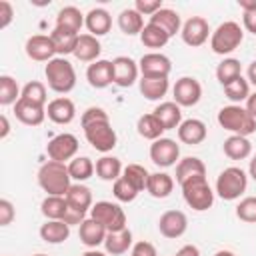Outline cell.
<instances>
[{
	"mask_svg": "<svg viewBox=\"0 0 256 256\" xmlns=\"http://www.w3.org/2000/svg\"><path fill=\"white\" fill-rule=\"evenodd\" d=\"M176 256H200V250H198L194 244H184V246L176 252Z\"/></svg>",
	"mask_w": 256,
	"mask_h": 256,
	"instance_id": "obj_53",
	"label": "cell"
},
{
	"mask_svg": "<svg viewBox=\"0 0 256 256\" xmlns=\"http://www.w3.org/2000/svg\"><path fill=\"white\" fill-rule=\"evenodd\" d=\"M214 256H236L234 252H230V250H218Z\"/></svg>",
	"mask_w": 256,
	"mask_h": 256,
	"instance_id": "obj_59",
	"label": "cell"
},
{
	"mask_svg": "<svg viewBox=\"0 0 256 256\" xmlns=\"http://www.w3.org/2000/svg\"><path fill=\"white\" fill-rule=\"evenodd\" d=\"M0 126H2V128H0V138L4 140V138L10 134V122H8L6 114H2V116H0Z\"/></svg>",
	"mask_w": 256,
	"mask_h": 256,
	"instance_id": "obj_55",
	"label": "cell"
},
{
	"mask_svg": "<svg viewBox=\"0 0 256 256\" xmlns=\"http://www.w3.org/2000/svg\"><path fill=\"white\" fill-rule=\"evenodd\" d=\"M78 36L76 32H70V30H64V28H56L50 32V38L54 42V48H56V54L58 56H64L66 54H74V48H76V42H78Z\"/></svg>",
	"mask_w": 256,
	"mask_h": 256,
	"instance_id": "obj_35",
	"label": "cell"
},
{
	"mask_svg": "<svg viewBox=\"0 0 256 256\" xmlns=\"http://www.w3.org/2000/svg\"><path fill=\"white\" fill-rule=\"evenodd\" d=\"M172 96H174V102L180 106V108H190V106H196L202 98V86L196 78L192 76H182L176 80L174 88H172Z\"/></svg>",
	"mask_w": 256,
	"mask_h": 256,
	"instance_id": "obj_10",
	"label": "cell"
},
{
	"mask_svg": "<svg viewBox=\"0 0 256 256\" xmlns=\"http://www.w3.org/2000/svg\"><path fill=\"white\" fill-rule=\"evenodd\" d=\"M242 40H244L242 26L234 20H226L210 34V48H212L214 54L226 56V54L234 52L242 44Z\"/></svg>",
	"mask_w": 256,
	"mask_h": 256,
	"instance_id": "obj_5",
	"label": "cell"
},
{
	"mask_svg": "<svg viewBox=\"0 0 256 256\" xmlns=\"http://www.w3.org/2000/svg\"><path fill=\"white\" fill-rule=\"evenodd\" d=\"M80 124H82V130H84V136H86L88 144L94 150L106 154L116 146L118 136H116V130L112 128L110 116L104 108H100V106L86 108L82 112Z\"/></svg>",
	"mask_w": 256,
	"mask_h": 256,
	"instance_id": "obj_1",
	"label": "cell"
},
{
	"mask_svg": "<svg viewBox=\"0 0 256 256\" xmlns=\"http://www.w3.org/2000/svg\"><path fill=\"white\" fill-rule=\"evenodd\" d=\"M236 218L248 224L256 222V196H246L236 206Z\"/></svg>",
	"mask_w": 256,
	"mask_h": 256,
	"instance_id": "obj_47",
	"label": "cell"
},
{
	"mask_svg": "<svg viewBox=\"0 0 256 256\" xmlns=\"http://www.w3.org/2000/svg\"><path fill=\"white\" fill-rule=\"evenodd\" d=\"M150 160L158 168H170L180 160V146L172 138H158L150 144Z\"/></svg>",
	"mask_w": 256,
	"mask_h": 256,
	"instance_id": "obj_11",
	"label": "cell"
},
{
	"mask_svg": "<svg viewBox=\"0 0 256 256\" xmlns=\"http://www.w3.org/2000/svg\"><path fill=\"white\" fill-rule=\"evenodd\" d=\"M76 152H78V138L70 132H62V134H56L52 140H48L46 144V154L50 160H56V162H66V160H72L76 158Z\"/></svg>",
	"mask_w": 256,
	"mask_h": 256,
	"instance_id": "obj_9",
	"label": "cell"
},
{
	"mask_svg": "<svg viewBox=\"0 0 256 256\" xmlns=\"http://www.w3.org/2000/svg\"><path fill=\"white\" fill-rule=\"evenodd\" d=\"M130 254H134V256H158L154 244H150V242H146V240L136 242V244L132 246V252H130Z\"/></svg>",
	"mask_w": 256,
	"mask_h": 256,
	"instance_id": "obj_52",
	"label": "cell"
},
{
	"mask_svg": "<svg viewBox=\"0 0 256 256\" xmlns=\"http://www.w3.org/2000/svg\"><path fill=\"white\" fill-rule=\"evenodd\" d=\"M44 76H46L48 88L58 94H68L76 86V70L64 56H56L50 62H46Z\"/></svg>",
	"mask_w": 256,
	"mask_h": 256,
	"instance_id": "obj_3",
	"label": "cell"
},
{
	"mask_svg": "<svg viewBox=\"0 0 256 256\" xmlns=\"http://www.w3.org/2000/svg\"><path fill=\"white\" fill-rule=\"evenodd\" d=\"M132 232L130 228H124V230H118V232H108L106 234V240H104V248H106V254H112V256H120L124 252H128V248H132Z\"/></svg>",
	"mask_w": 256,
	"mask_h": 256,
	"instance_id": "obj_30",
	"label": "cell"
},
{
	"mask_svg": "<svg viewBox=\"0 0 256 256\" xmlns=\"http://www.w3.org/2000/svg\"><path fill=\"white\" fill-rule=\"evenodd\" d=\"M122 176L138 190V192H142V190H146V184H148V176H150V172L144 168V166H140V164H128L126 168H124V172H122Z\"/></svg>",
	"mask_w": 256,
	"mask_h": 256,
	"instance_id": "obj_45",
	"label": "cell"
},
{
	"mask_svg": "<svg viewBox=\"0 0 256 256\" xmlns=\"http://www.w3.org/2000/svg\"><path fill=\"white\" fill-rule=\"evenodd\" d=\"M168 40H170V36L162 30V28H158V26H154V24H146L144 28H142V32H140V42L146 46V48H152V50H158V48H164L166 44H168Z\"/></svg>",
	"mask_w": 256,
	"mask_h": 256,
	"instance_id": "obj_39",
	"label": "cell"
},
{
	"mask_svg": "<svg viewBox=\"0 0 256 256\" xmlns=\"http://www.w3.org/2000/svg\"><path fill=\"white\" fill-rule=\"evenodd\" d=\"M222 150H224V154H226L230 160H244V158H248V156L252 154V144H250V140H248L246 136H236V134H232V136H228V138L224 140Z\"/></svg>",
	"mask_w": 256,
	"mask_h": 256,
	"instance_id": "obj_32",
	"label": "cell"
},
{
	"mask_svg": "<svg viewBox=\"0 0 256 256\" xmlns=\"http://www.w3.org/2000/svg\"><path fill=\"white\" fill-rule=\"evenodd\" d=\"M246 74H248V82L256 86V60H254V62H250V66H248V72H246Z\"/></svg>",
	"mask_w": 256,
	"mask_h": 256,
	"instance_id": "obj_56",
	"label": "cell"
},
{
	"mask_svg": "<svg viewBox=\"0 0 256 256\" xmlns=\"http://www.w3.org/2000/svg\"><path fill=\"white\" fill-rule=\"evenodd\" d=\"M152 114L160 120L164 130H174V128H178L182 124V110H180V106L174 100L172 102H160L154 108Z\"/></svg>",
	"mask_w": 256,
	"mask_h": 256,
	"instance_id": "obj_26",
	"label": "cell"
},
{
	"mask_svg": "<svg viewBox=\"0 0 256 256\" xmlns=\"http://www.w3.org/2000/svg\"><path fill=\"white\" fill-rule=\"evenodd\" d=\"M112 194H114V198L116 200H120V202H132V200H136V196L140 194L124 176H120L114 184H112Z\"/></svg>",
	"mask_w": 256,
	"mask_h": 256,
	"instance_id": "obj_46",
	"label": "cell"
},
{
	"mask_svg": "<svg viewBox=\"0 0 256 256\" xmlns=\"http://www.w3.org/2000/svg\"><path fill=\"white\" fill-rule=\"evenodd\" d=\"M248 174H250V178L252 180H256V156L250 160V164H248Z\"/></svg>",
	"mask_w": 256,
	"mask_h": 256,
	"instance_id": "obj_57",
	"label": "cell"
},
{
	"mask_svg": "<svg viewBox=\"0 0 256 256\" xmlns=\"http://www.w3.org/2000/svg\"><path fill=\"white\" fill-rule=\"evenodd\" d=\"M246 186H248V174L238 166L224 168L216 178V194L228 202L238 200L246 192Z\"/></svg>",
	"mask_w": 256,
	"mask_h": 256,
	"instance_id": "obj_6",
	"label": "cell"
},
{
	"mask_svg": "<svg viewBox=\"0 0 256 256\" xmlns=\"http://www.w3.org/2000/svg\"><path fill=\"white\" fill-rule=\"evenodd\" d=\"M174 256H176V254H174Z\"/></svg>",
	"mask_w": 256,
	"mask_h": 256,
	"instance_id": "obj_62",
	"label": "cell"
},
{
	"mask_svg": "<svg viewBox=\"0 0 256 256\" xmlns=\"http://www.w3.org/2000/svg\"><path fill=\"white\" fill-rule=\"evenodd\" d=\"M86 80L92 88L102 90L114 82V70L112 60H96L86 68Z\"/></svg>",
	"mask_w": 256,
	"mask_h": 256,
	"instance_id": "obj_17",
	"label": "cell"
},
{
	"mask_svg": "<svg viewBox=\"0 0 256 256\" xmlns=\"http://www.w3.org/2000/svg\"><path fill=\"white\" fill-rule=\"evenodd\" d=\"M102 52V44L96 36L92 34H80L78 36V42H76V48H74V56L80 60V62H96L100 60Z\"/></svg>",
	"mask_w": 256,
	"mask_h": 256,
	"instance_id": "obj_23",
	"label": "cell"
},
{
	"mask_svg": "<svg viewBox=\"0 0 256 256\" xmlns=\"http://www.w3.org/2000/svg\"><path fill=\"white\" fill-rule=\"evenodd\" d=\"M162 6V0H136L134 10H138L142 16H154Z\"/></svg>",
	"mask_w": 256,
	"mask_h": 256,
	"instance_id": "obj_49",
	"label": "cell"
},
{
	"mask_svg": "<svg viewBox=\"0 0 256 256\" xmlns=\"http://www.w3.org/2000/svg\"><path fill=\"white\" fill-rule=\"evenodd\" d=\"M46 116L54 122V124H70L74 118H76V106L70 98L66 96H60V98H54L48 102L46 106Z\"/></svg>",
	"mask_w": 256,
	"mask_h": 256,
	"instance_id": "obj_18",
	"label": "cell"
},
{
	"mask_svg": "<svg viewBox=\"0 0 256 256\" xmlns=\"http://www.w3.org/2000/svg\"><path fill=\"white\" fill-rule=\"evenodd\" d=\"M26 56L34 62H50L52 58H56V48L54 42L50 38V34H34L26 40Z\"/></svg>",
	"mask_w": 256,
	"mask_h": 256,
	"instance_id": "obj_14",
	"label": "cell"
},
{
	"mask_svg": "<svg viewBox=\"0 0 256 256\" xmlns=\"http://www.w3.org/2000/svg\"><path fill=\"white\" fill-rule=\"evenodd\" d=\"M14 216H16V212H14L12 202L6 200V198H2V200H0V226H8V224H12Z\"/></svg>",
	"mask_w": 256,
	"mask_h": 256,
	"instance_id": "obj_50",
	"label": "cell"
},
{
	"mask_svg": "<svg viewBox=\"0 0 256 256\" xmlns=\"http://www.w3.org/2000/svg\"><path fill=\"white\" fill-rule=\"evenodd\" d=\"M20 98H24V100H28V102H32V104L44 106L46 100H48V96H46V84L40 82V80H30V82H26L24 88H22V96H20Z\"/></svg>",
	"mask_w": 256,
	"mask_h": 256,
	"instance_id": "obj_44",
	"label": "cell"
},
{
	"mask_svg": "<svg viewBox=\"0 0 256 256\" xmlns=\"http://www.w3.org/2000/svg\"><path fill=\"white\" fill-rule=\"evenodd\" d=\"M150 24H154V26H158V28H162L170 38L172 36H176L180 30H182V22H180V14L176 12V10H172V8H160L154 16H150V20H148Z\"/></svg>",
	"mask_w": 256,
	"mask_h": 256,
	"instance_id": "obj_25",
	"label": "cell"
},
{
	"mask_svg": "<svg viewBox=\"0 0 256 256\" xmlns=\"http://www.w3.org/2000/svg\"><path fill=\"white\" fill-rule=\"evenodd\" d=\"M130 256H134V254H130Z\"/></svg>",
	"mask_w": 256,
	"mask_h": 256,
	"instance_id": "obj_61",
	"label": "cell"
},
{
	"mask_svg": "<svg viewBox=\"0 0 256 256\" xmlns=\"http://www.w3.org/2000/svg\"><path fill=\"white\" fill-rule=\"evenodd\" d=\"M70 236V226L64 220H46L40 226V238L48 244H62Z\"/></svg>",
	"mask_w": 256,
	"mask_h": 256,
	"instance_id": "obj_29",
	"label": "cell"
},
{
	"mask_svg": "<svg viewBox=\"0 0 256 256\" xmlns=\"http://www.w3.org/2000/svg\"><path fill=\"white\" fill-rule=\"evenodd\" d=\"M174 190V178L166 172H152L148 176V184H146V192L152 198H168Z\"/></svg>",
	"mask_w": 256,
	"mask_h": 256,
	"instance_id": "obj_28",
	"label": "cell"
},
{
	"mask_svg": "<svg viewBox=\"0 0 256 256\" xmlns=\"http://www.w3.org/2000/svg\"><path fill=\"white\" fill-rule=\"evenodd\" d=\"M124 168H122V162L120 158L116 156H102L96 160V176L100 180H106V182H116L120 176H122Z\"/></svg>",
	"mask_w": 256,
	"mask_h": 256,
	"instance_id": "obj_33",
	"label": "cell"
},
{
	"mask_svg": "<svg viewBox=\"0 0 256 256\" xmlns=\"http://www.w3.org/2000/svg\"><path fill=\"white\" fill-rule=\"evenodd\" d=\"M22 96V90L18 86V82L8 76V74H2L0 76V104L2 106H10V104H16Z\"/></svg>",
	"mask_w": 256,
	"mask_h": 256,
	"instance_id": "obj_42",
	"label": "cell"
},
{
	"mask_svg": "<svg viewBox=\"0 0 256 256\" xmlns=\"http://www.w3.org/2000/svg\"><path fill=\"white\" fill-rule=\"evenodd\" d=\"M14 18V8L8 0H0V28H8Z\"/></svg>",
	"mask_w": 256,
	"mask_h": 256,
	"instance_id": "obj_51",
	"label": "cell"
},
{
	"mask_svg": "<svg viewBox=\"0 0 256 256\" xmlns=\"http://www.w3.org/2000/svg\"><path fill=\"white\" fill-rule=\"evenodd\" d=\"M224 94L228 100H232L234 104H240V102H246V98L250 96V82L242 76H238L236 80H232L230 84L224 86Z\"/></svg>",
	"mask_w": 256,
	"mask_h": 256,
	"instance_id": "obj_43",
	"label": "cell"
},
{
	"mask_svg": "<svg viewBox=\"0 0 256 256\" xmlns=\"http://www.w3.org/2000/svg\"><path fill=\"white\" fill-rule=\"evenodd\" d=\"M90 218L100 222L106 232H118L126 228V212L116 204L108 200H100L90 208Z\"/></svg>",
	"mask_w": 256,
	"mask_h": 256,
	"instance_id": "obj_8",
	"label": "cell"
},
{
	"mask_svg": "<svg viewBox=\"0 0 256 256\" xmlns=\"http://www.w3.org/2000/svg\"><path fill=\"white\" fill-rule=\"evenodd\" d=\"M14 116L26 124V126H40L46 118V108L44 106H38V104H32L24 98H20L16 104H14Z\"/></svg>",
	"mask_w": 256,
	"mask_h": 256,
	"instance_id": "obj_21",
	"label": "cell"
},
{
	"mask_svg": "<svg viewBox=\"0 0 256 256\" xmlns=\"http://www.w3.org/2000/svg\"><path fill=\"white\" fill-rule=\"evenodd\" d=\"M188 228V218L182 210H166L158 218V230L164 238H180Z\"/></svg>",
	"mask_w": 256,
	"mask_h": 256,
	"instance_id": "obj_15",
	"label": "cell"
},
{
	"mask_svg": "<svg viewBox=\"0 0 256 256\" xmlns=\"http://www.w3.org/2000/svg\"><path fill=\"white\" fill-rule=\"evenodd\" d=\"M138 68L144 78H168L172 70V62L162 52H146L138 60Z\"/></svg>",
	"mask_w": 256,
	"mask_h": 256,
	"instance_id": "obj_12",
	"label": "cell"
},
{
	"mask_svg": "<svg viewBox=\"0 0 256 256\" xmlns=\"http://www.w3.org/2000/svg\"><path fill=\"white\" fill-rule=\"evenodd\" d=\"M66 202H68V206L70 208H74V210H78V212H82V214H86L94 204H92V190L88 188V186H84L82 182H76V184H72L70 188H68V192H66Z\"/></svg>",
	"mask_w": 256,
	"mask_h": 256,
	"instance_id": "obj_24",
	"label": "cell"
},
{
	"mask_svg": "<svg viewBox=\"0 0 256 256\" xmlns=\"http://www.w3.org/2000/svg\"><path fill=\"white\" fill-rule=\"evenodd\" d=\"M246 110H248V114L256 120V92H250V96L246 98V106H244Z\"/></svg>",
	"mask_w": 256,
	"mask_h": 256,
	"instance_id": "obj_54",
	"label": "cell"
},
{
	"mask_svg": "<svg viewBox=\"0 0 256 256\" xmlns=\"http://www.w3.org/2000/svg\"><path fill=\"white\" fill-rule=\"evenodd\" d=\"M136 130H138V134L142 138L152 140V142L158 140V138H162V134L166 132L164 126L160 124V120L154 114H142L138 118V122H136Z\"/></svg>",
	"mask_w": 256,
	"mask_h": 256,
	"instance_id": "obj_38",
	"label": "cell"
},
{
	"mask_svg": "<svg viewBox=\"0 0 256 256\" xmlns=\"http://www.w3.org/2000/svg\"><path fill=\"white\" fill-rule=\"evenodd\" d=\"M208 136V130H206V124L198 118H188V120H182V124L178 126V140L182 144H190V146H196L200 142H204Z\"/></svg>",
	"mask_w": 256,
	"mask_h": 256,
	"instance_id": "obj_20",
	"label": "cell"
},
{
	"mask_svg": "<svg viewBox=\"0 0 256 256\" xmlns=\"http://www.w3.org/2000/svg\"><path fill=\"white\" fill-rule=\"evenodd\" d=\"M34 256H46V254H34Z\"/></svg>",
	"mask_w": 256,
	"mask_h": 256,
	"instance_id": "obj_60",
	"label": "cell"
},
{
	"mask_svg": "<svg viewBox=\"0 0 256 256\" xmlns=\"http://www.w3.org/2000/svg\"><path fill=\"white\" fill-rule=\"evenodd\" d=\"M80 256H106L104 252H100V250H96V248H92V250H86L84 254H80Z\"/></svg>",
	"mask_w": 256,
	"mask_h": 256,
	"instance_id": "obj_58",
	"label": "cell"
},
{
	"mask_svg": "<svg viewBox=\"0 0 256 256\" xmlns=\"http://www.w3.org/2000/svg\"><path fill=\"white\" fill-rule=\"evenodd\" d=\"M112 70H114V84L120 88H130L140 74L138 62H134L130 56H116L112 60Z\"/></svg>",
	"mask_w": 256,
	"mask_h": 256,
	"instance_id": "obj_16",
	"label": "cell"
},
{
	"mask_svg": "<svg viewBox=\"0 0 256 256\" xmlns=\"http://www.w3.org/2000/svg\"><path fill=\"white\" fill-rule=\"evenodd\" d=\"M84 20H86V16L76 6H64L56 14V28H64V30L80 34V28L84 26Z\"/></svg>",
	"mask_w": 256,
	"mask_h": 256,
	"instance_id": "obj_31",
	"label": "cell"
},
{
	"mask_svg": "<svg viewBox=\"0 0 256 256\" xmlns=\"http://www.w3.org/2000/svg\"><path fill=\"white\" fill-rule=\"evenodd\" d=\"M180 188H182L184 202H186L192 210L204 212V210L212 208V204H214V190L210 188L206 176L190 178V180H186L184 184H180Z\"/></svg>",
	"mask_w": 256,
	"mask_h": 256,
	"instance_id": "obj_7",
	"label": "cell"
},
{
	"mask_svg": "<svg viewBox=\"0 0 256 256\" xmlns=\"http://www.w3.org/2000/svg\"><path fill=\"white\" fill-rule=\"evenodd\" d=\"M68 208L70 206L64 196H46L40 204V212L44 214L46 220H64Z\"/></svg>",
	"mask_w": 256,
	"mask_h": 256,
	"instance_id": "obj_37",
	"label": "cell"
},
{
	"mask_svg": "<svg viewBox=\"0 0 256 256\" xmlns=\"http://www.w3.org/2000/svg\"><path fill=\"white\" fill-rule=\"evenodd\" d=\"M180 36H182L184 44H188L190 48L202 46V44L208 40V36H210L208 20L202 18V16H192V18H188V20L182 24Z\"/></svg>",
	"mask_w": 256,
	"mask_h": 256,
	"instance_id": "obj_13",
	"label": "cell"
},
{
	"mask_svg": "<svg viewBox=\"0 0 256 256\" xmlns=\"http://www.w3.org/2000/svg\"><path fill=\"white\" fill-rule=\"evenodd\" d=\"M216 120L224 130H228L236 136H246L248 138L250 134L256 132V120L240 104H230V106L220 108Z\"/></svg>",
	"mask_w": 256,
	"mask_h": 256,
	"instance_id": "obj_4",
	"label": "cell"
},
{
	"mask_svg": "<svg viewBox=\"0 0 256 256\" xmlns=\"http://www.w3.org/2000/svg\"><path fill=\"white\" fill-rule=\"evenodd\" d=\"M38 186L46 192V196H66L68 188L72 186V178L68 166L56 160H48L38 168Z\"/></svg>",
	"mask_w": 256,
	"mask_h": 256,
	"instance_id": "obj_2",
	"label": "cell"
},
{
	"mask_svg": "<svg viewBox=\"0 0 256 256\" xmlns=\"http://www.w3.org/2000/svg\"><path fill=\"white\" fill-rule=\"evenodd\" d=\"M68 172H70L72 180L84 182V180H88L96 172V164L88 156H76V158H72L68 162Z\"/></svg>",
	"mask_w": 256,
	"mask_h": 256,
	"instance_id": "obj_40",
	"label": "cell"
},
{
	"mask_svg": "<svg viewBox=\"0 0 256 256\" xmlns=\"http://www.w3.org/2000/svg\"><path fill=\"white\" fill-rule=\"evenodd\" d=\"M196 176H206V166L200 158L186 156V158L178 160V164H176V182L178 184H184L186 180L196 178Z\"/></svg>",
	"mask_w": 256,
	"mask_h": 256,
	"instance_id": "obj_27",
	"label": "cell"
},
{
	"mask_svg": "<svg viewBox=\"0 0 256 256\" xmlns=\"http://www.w3.org/2000/svg\"><path fill=\"white\" fill-rule=\"evenodd\" d=\"M106 228L100 224V222H96L94 218H86L80 226H78V238H80V242L86 246V248H96V246H100V244H104V240H106Z\"/></svg>",
	"mask_w": 256,
	"mask_h": 256,
	"instance_id": "obj_19",
	"label": "cell"
},
{
	"mask_svg": "<svg viewBox=\"0 0 256 256\" xmlns=\"http://www.w3.org/2000/svg\"><path fill=\"white\" fill-rule=\"evenodd\" d=\"M238 76H242V64H240V60H236V58H224V60L216 66V80H218L222 86L230 84V82L236 80Z\"/></svg>",
	"mask_w": 256,
	"mask_h": 256,
	"instance_id": "obj_41",
	"label": "cell"
},
{
	"mask_svg": "<svg viewBox=\"0 0 256 256\" xmlns=\"http://www.w3.org/2000/svg\"><path fill=\"white\" fill-rule=\"evenodd\" d=\"M144 16L134 10V8H124L120 14H118V28L126 34V36H136L142 32L144 28Z\"/></svg>",
	"mask_w": 256,
	"mask_h": 256,
	"instance_id": "obj_34",
	"label": "cell"
},
{
	"mask_svg": "<svg viewBox=\"0 0 256 256\" xmlns=\"http://www.w3.org/2000/svg\"><path fill=\"white\" fill-rule=\"evenodd\" d=\"M140 94L146 100H160L168 92V78H140L138 82Z\"/></svg>",
	"mask_w": 256,
	"mask_h": 256,
	"instance_id": "obj_36",
	"label": "cell"
},
{
	"mask_svg": "<svg viewBox=\"0 0 256 256\" xmlns=\"http://www.w3.org/2000/svg\"><path fill=\"white\" fill-rule=\"evenodd\" d=\"M238 6L242 8L244 28L256 36V0H238Z\"/></svg>",
	"mask_w": 256,
	"mask_h": 256,
	"instance_id": "obj_48",
	"label": "cell"
},
{
	"mask_svg": "<svg viewBox=\"0 0 256 256\" xmlns=\"http://www.w3.org/2000/svg\"><path fill=\"white\" fill-rule=\"evenodd\" d=\"M84 26L88 28V32L92 36H104L110 32L112 28V16L106 8H92L88 14H86V20H84Z\"/></svg>",
	"mask_w": 256,
	"mask_h": 256,
	"instance_id": "obj_22",
	"label": "cell"
}]
</instances>
